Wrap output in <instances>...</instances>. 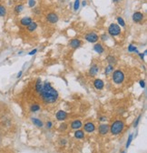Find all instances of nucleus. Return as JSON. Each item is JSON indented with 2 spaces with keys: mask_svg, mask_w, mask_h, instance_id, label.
I'll list each match as a JSON object with an SVG mask.
<instances>
[{
  "mask_svg": "<svg viewBox=\"0 0 147 153\" xmlns=\"http://www.w3.org/2000/svg\"><path fill=\"white\" fill-rule=\"evenodd\" d=\"M40 96L43 99V101L46 104L55 103L58 99V92L52 87L49 82H46L43 85V89L40 92Z\"/></svg>",
  "mask_w": 147,
  "mask_h": 153,
  "instance_id": "1",
  "label": "nucleus"
},
{
  "mask_svg": "<svg viewBox=\"0 0 147 153\" xmlns=\"http://www.w3.org/2000/svg\"><path fill=\"white\" fill-rule=\"evenodd\" d=\"M123 129H124V123L122 120H115L114 122L112 123V125L110 126V129L112 135H118L121 132H123Z\"/></svg>",
  "mask_w": 147,
  "mask_h": 153,
  "instance_id": "2",
  "label": "nucleus"
},
{
  "mask_svg": "<svg viewBox=\"0 0 147 153\" xmlns=\"http://www.w3.org/2000/svg\"><path fill=\"white\" fill-rule=\"evenodd\" d=\"M112 79L115 84H121L124 80V74L120 69H116L113 71V76H112Z\"/></svg>",
  "mask_w": 147,
  "mask_h": 153,
  "instance_id": "3",
  "label": "nucleus"
},
{
  "mask_svg": "<svg viewBox=\"0 0 147 153\" xmlns=\"http://www.w3.org/2000/svg\"><path fill=\"white\" fill-rule=\"evenodd\" d=\"M108 34L112 36H118L121 34V27L118 24L112 23L108 27Z\"/></svg>",
  "mask_w": 147,
  "mask_h": 153,
  "instance_id": "4",
  "label": "nucleus"
},
{
  "mask_svg": "<svg viewBox=\"0 0 147 153\" xmlns=\"http://www.w3.org/2000/svg\"><path fill=\"white\" fill-rule=\"evenodd\" d=\"M85 38H86V40L89 43H96L99 40V36L94 32L87 33V34L86 35V36H85Z\"/></svg>",
  "mask_w": 147,
  "mask_h": 153,
  "instance_id": "5",
  "label": "nucleus"
},
{
  "mask_svg": "<svg viewBox=\"0 0 147 153\" xmlns=\"http://www.w3.org/2000/svg\"><path fill=\"white\" fill-rule=\"evenodd\" d=\"M46 20L49 23H51V24H56L59 20V17H58V16L56 13H49L46 16Z\"/></svg>",
  "mask_w": 147,
  "mask_h": 153,
  "instance_id": "6",
  "label": "nucleus"
},
{
  "mask_svg": "<svg viewBox=\"0 0 147 153\" xmlns=\"http://www.w3.org/2000/svg\"><path fill=\"white\" fill-rule=\"evenodd\" d=\"M109 129H110L109 125H107V124H101L98 127V132H99L100 135L104 136L109 132Z\"/></svg>",
  "mask_w": 147,
  "mask_h": 153,
  "instance_id": "7",
  "label": "nucleus"
},
{
  "mask_svg": "<svg viewBox=\"0 0 147 153\" xmlns=\"http://www.w3.org/2000/svg\"><path fill=\"white\" fill-rule=\"evenodd\" d=\"M132 18L134 23H140L144 18V15L142 12H134L132 16Z\"/></svg>",
  "mask_w": 147,
  "mask_h": 153,
  "instance_id": "8",
  "label": "nucleus"
},
{
  "mask_svg": "<svg viewBox=\"0 0 147 153\" xmlns=\"http://www.w3.org/2000/svg\"><path fill=\"white\" fill-rule=\"evenodd\" d=\"M82 45V42L80 39H78V38H74V39H72L71 41L69 42V46H71L73 49H78V47H80Z\"/></svg>",
  "mask_w": 147,
  "mask_h": 153,
  "instance_id": "9",
  "label": "nucleus"
},
{
  "mask_svg": "<svg viewBox=\"0 0 147 153\" xmlns=\"http://www.w3.org/2000/svg\"><path fill=\"white\" fill-rule=\"evenodd\" d=\"M83 129H85V131H86V132L92 133V132H93V131L96 130V126H94L93 123L87 122V123L85 124V126H83Z\"/></svg>",
  "mask_w": 147,
  "mask_h": 153,
  "instance_id": "10",
  "label": "nucleus"
},
{
  "mask_svg": "<svg viewBox=\"0 0 147 153\" xmlns=\"http://www.w3.org/2000/svg\"><path fill=\"white\" fill-rule=\"evenodd\" d=\"M93 87L96 88L97 90H102L103 89V87H104V83H103V81L102 79H96L93 81Z\"/></svg>",
  "mask_w": 147,
  "mask_h": 153,
  "instance_id": "11",
  "label": "nucleus"
},
{
  "mask_svg": "<svg viewBox=\"0 0 147 153\" xmlns=\"http://www.w3.org/2000/svg\"><path fill=\"white\" fill-rule=\"evenodd\" d=\"M56 119H57V120L63 121V120H65L66 118H67V113H66V111H64V110H59V111H57V113H56Z\"/></svg>",
  "mask_w": 147,
  "mask_h": 153,
  "instance_id": "12",
  "label": "nucleus"
},
{
  "mask_svg": "<svg viewBox=\"0 0 147 153\" xmlns=\"http://www.w3.org/2000/svg\"><path fill=\"white\" fill-rule=\"evenodd\" d=\"M82 121L79 120V119H76V120H74L73 122L71 123V128L73 129H79L80 128H82Z\"/></svg>",
  "mask_w": 147,
  "mask_h": 153,
  "instance_id": "13",
  "label": "nucleus"
},
{
  "mask_svg": "<svg viewBox=\"0 0 147 153\" xmlns=\"http://www.w3.org/2000/svg\"><path fill=\"white\" fill-rule=\"evenodd\" d=\"M99 71V68L96 64H93L90 68V70H89V75L90 76H96V74L98 73Z\"/></svg>",
  "mask_w": 147,
  "mask_h": 153,
  "instance_id": "14",
  "label": "nucleus"
},
{
  "mask_svg": "<svg viewBox=\"0 0 147 153\" xmlns=\"http://www.w3.org/2000/svg\"><path fill=\"white\" fill-rule=\"evenodd\" d=\"M93 50L96 51L97 54H103V51H104V49H103V45L100 44V43H97V44H96L94 46H93Z\"/></svg>",
  "mask_w": 147,
  "mask_h": 153,
  "instance_id": "15",
  "label": "nucleus"
},
{
  "mask_svg": "<svg viewBox=\"0 0 147 153\" xmlns=\"http://www.w3.org/2000/svg\"><path fill=\"white\" fill-rule=\"evenodd\" d=\"M32 22V18L30 16H26V17H23L21 20H20V24L22 25L23 26H27L30 23Z\"/></svg>",
  "mask_w": 147,
  "mask_h": 153,
  "instance_id": "16",
  "label": "nucleus"
},
{
  "mask_svg": "<svg viewBox=\"0 0 147 153\" xmlns=\"http://www.w3.org/2000/svg\"><path fill=\"white\" fill-rule=\"evenodd\" d=\"M31 121H32L33 124H34L35 126H36L37 128H42L43 126H44V123L42 122L41 119H36V118H32V119H31Z\"/></svg>",
  "mask_w": 147,
  "mask_h": 153,
  "instance_id": "17",
  "label": "nucleus"
},
{
  "mask_svg": "<svg viewBox=\"0 0 147 153\" xmlns=\"http://www.w3.org/2000/svg\"><path fill=\"white\" fill-rule=\"evenodd\" d=\"M43 89V84H42V80L41 79H37L36 82V90L37 93H40L41 90Z\"/></svg>",
  "mask_w": 147,
  "mask_h": 153,
  "instance_id": "18",
  "label": "nucleus"
},
{
  "mask_svg": "<svg viewBox=\"0 0 147 153\" xmlns=\"http://www.w3.org/2000/svg\"><path fill=\"white\" fill-rule=\"evenodd\" d=\"M23 10H24V5L23 4L16 5L14 8V12H15V14H16V15H19L20 13H22Z\"/></svg>",
  "mask_w": 147,
  "mask_h": 153,
  "instance_id": "19",
  "label": "nucleus"
},
{
  "mask_svg": "<svg viewBox=\"0 0 147 153\" xmlns=\"http://www.w3.org/2000/svg\"><path fill=\"white\" fill-rule=\"evenodd\" d=\"M26 27H27V30L29 31V32H34L36 28H37V23L33 22V21H32V22L30 23V24L28 25Z\"/></svg>",
  "mask_w": 147,
  "mask_h": 153,
  "instance_id": "20",
  "label": "nucleus"
},
{
  "mask_svg": "<svg viewBox=\"0 0 147 153\" xmlns=\"http://www.w3.org/2000/svg\"><path fill=\"white\" fill-rule=\"evenodd\" d=\"M75 137L76 138V139H82L85 138V132H83V130H81V129H76V131L75 132Z\"/></svg>",
  "mask_w": 147,
  "mask_h": 153,
  "instance_id": "21",
  "label": "nucleus"
},
{
  "mask_svg": "<svg viewBox=\"0 0 147 153\" xmlns=\"http://www.w3.org/2000/svg\"><path fill=\"white\" fill-rule=\"evenodd\" d=\"M30 110L31 112H37L40 110V106L38 104H33L30 106Z\"/></svg>",
  "mask_w": 147,
  "mask_h": 153,
  "instance_id": "22",
  "label": "nucleus"
},
{
  "mask_svg": "<svg viewBox=\"0 0 147 153\" xmlns=\"http://www.w3.org/2000/svg\"><path fill=\"white\" fill-rule=\"evenodd\" d=\"M6 15V8L4 5H1L0 4V16L3 17Z\"/></svg>",
  "mask_w": 147,
  "mask_h": 153,
  "instance_id": "23",
  "label": "nucleus"
},
{
  "mask_svg": "<svg viewBox=\"0 0 147 153\" xmlns=\"http://www.w3.org/2000/svg\"><path fill=\"white\" fill-rule=\"evenodd\" d=\"M106 60H107L108 63L111 65L116 64V59H115V58L113 56H108L107 58H106Z\"/></svg>",
  "mask_w": 147,
  "mask_h": 153,
  "instance_id": "24",
  "label": "nucleus"
},
{
  "mask_svg": "<svg viewBox=\"0 0 147 153\" xmlns=\"http://www.w3.org/2000/svg\"><path fill=\"white\" fill-rule=\"evenodd\" d=\"M113 66L111 64H109L107 66L106 68V70H104V74L106 75H109L111 72H113Z\"/></svg>",
  "mask_w": 147,
  "mask_h": 153,
  "instance_id": "25",
  "label": "nucleus"
},
{
  "mask_svg": "<svg viewBox=\"0 0 147 153\" xmlns=\"http://www.w3.org/2000/svg\"><path fill=\"white\" fill-rule=\"evenodd\" d=\"M116 20H117V23L119 26H121L122 27H124L125 26V22L124 20H123V18L121 17V16H118L117 18H116Z\"/></svg>",
  "mask_w": 147,
  "mask_h": 153,
  "instance_id": "26",
  "label": "nucleus"
},
{
  "mask_svg": "<svg viewBox=\"0 0 147 153\" xmlns=\"http://www.w3.org/2000/svg\"><path fill=\"white\" fill-rule=\"evenodd\" d=\"M80 0H75V3H74V11H77L80 7Z\"/></svg>",
  "mask_w": 147,
  "mask_h": 153,
  "instance_id": "27",
  "label": "nucleus"
},
{
  "mask_svg": "<svg viewBox=\"0 0 147 153\" xmlns=\"http://www.w3.org/2000/svg\"><path fill=\"white\" fill-rule=\"evenodd\" d=\"M133 134H130L129 137H128L127 142H126V149H128V148H129L130 144H131V142L133 141Z\"/></svg>",
  "mask_w": 147,
  "mask_h": 153,
  "instance_id": "28",
  "label": "nucleus"
},
{
  "mask_svg": "<svg viewBox=\"0 0 147 153\" xmlns=\"http://www.w3.org/2000/svg\"><path fill=\"white\" fill-rule=\"evenodd\" d=\"M136 50H137L136 46H133V44H130L129 46H128V51H129V52H135Z\"/></svg>",
  "mask_w": 147,
  "mask_h": 153,
  "instance_id": "29",
  "label": "nucleus"
},
{
  "mask_svg": "<svg viewBox=\"0 0 147 153\" xmlns=\"http://www.w3.org/2000/svg\"><path fill=\"white\" fill-rule=\"evenodd\" d=\"M67 128H68V125L66 124V123H63V124H61V125L59 126V129L61 131L66 130V129H67Z\"/></svg>",
  "mask_w": 147,
  "mask_h": 153,
  "instance_id": "30",
  "label": "nucleus"
},
{
  "mask_svg": "<svg viewBox=\"0 0 147 153\" xmlns=\"http://www.w3.org/2000/svg\"><path fill=\"white\" fill-rule=\"evenodd\" d=\"M36 0H28V6L31 8H34L36 6Z\"/></svg>",
  "mask_w": 147,
  "mask_h": 153,
  "instance_id": "31",
  "label": "nucleus"
},
{
  "mask_svg": "<svg viewBox=\"0 0 147 153\" xmlns=\"http://www.w3.org/2000/svg\"><path fill=\"white\" fill-rule=\"evenodd\" d=\"M141 118H142V115H140V116H138L137 119H136V121H135L134 124H133V127H134V128H136V127H137V126H138V124H139L140 120H141Z\"/></svg>",
  "mask_w": 147,
  "mask_h": 153,
  "instance_id": "32",
  "label": "nucleus"
},
{
  "mask_svg": "<svg viewBox=\"0 0 147 153\" xmlns=\"http://www.w3.org/2000/svg\"><path fill=\"white\" fill-rule=\"evenodd\" d=\"M101 40L102 41H106V40H108V36L106 34H102L101 35Z\"/></svg>",
  "mask_w": 147,
  "mask_h": 153,
  "instance_id": "33",
  "label": "nucleus"
},
{
  "mask_svg": "<svg viewBox=\"0 0 147 153\" xmlns=\"http://www.w3.org/2000/svg\"><path fill=\"white\" fill-rule=\"evenodd\" d=\"M33 12H34L36 15H40V14H41V10H40V8H38V7L34 8V11H33Z\"/></svg>",
  "mask_w": 147,
  "mask_h": 153,
  "instance_id": "34",
  "label": "nucleus"
},
{
  "mask_svg": "<svg viewBox=\"0 0 147 153\" xmlns=\"http://www.w3.org/2000/svg\"><path fill=\"white\" fill-rule=\"evenodd\" d=\"M46 129H51V128L53 127V123H52L51 121H47L46 124Z\"/></svg>",
  "mask_w": 147,
  "mask_h": 153,
  "instance_id": "35",
  "label": "nucleus"
},
{
  "mask_svg": "<svg viewBox=\"0 0 147 153\" xmlns=\"http://www.w3.org/2000/svg\"><path fill=\"white\" fill-rule=\"evenodd\" d=\"M66 139H60V145H62V146H65V145H66Z\"/></svg>",
  "mask_w": 147,
  "mask_h": 153,
  "instance_id": "36",
  "label": "nucleus"
},
{
  "mask_svg": "<svg viewBox=\"0 0 147 153\" xmlns=\"http://www.w3.org/2000/svg\"><path fill=\"white\" fill-rule=\"evenodd\" d=\"M37 52V49H33L32 51H30L29 53H28V55H29V56H34L35 54H36V53Z\"/></svg>",
  "mask_w": 147,
  "mask_h": 153,
  "instance_id": "37",
  "label": "nucleus"
},
{
  "mask_svg": "<svg viewBox=\"0 0 147 153\" xmlns=\"http://www.w3.org/2000/svg\"><path fill=\"white\" fill-rule=\"evenodd\" d=\"M146 53H147V51L145 50L144 52H143V54H141V53H138V55H139V56L141 58V59H143H143H144V56L146 55Z\"/></svg>",
  "mask_w": 147,
  "mask_h": 153,
  "instance_id": "38",
  "label": "nucleus"
},
{
  "mask_svg": "<svg viewBox=\"0 0 147 153\" xmlns=\"http://www.w3.org/2000/svg\"><path fill=\"white\" fill-rule=\"evenodd\" d=\"M140 86H141L143 89H144L145 88V82H144V80H140Z\"/></svg>",
  "mask_w": 147,
  "mask_h": 153,
  "instance_id": "39",
  "label": "nucleus"
},
{
  "mask_svg": "<svg viewBox=\"0 0 147 153\" xmlns=\"http://www.w3.org/2000/svg\"><path fill=\"white\" fill-rule=\"evenodd\" d=\"M99 119H100V121H106V117H100L99 118Z\"/></svg>",
  "mask_w": 147,
  "mask_h": 153,
  "instance_id": "40",
  "label": "nucleus"
},
{
  "mask_svg": "<svg viewBox=\"0 0 147 153\" xmlns=\"http://www.w3.org/2000/svg\"><path fill=\"white\" fill-rule=\"evenodd\" d=\"M86 5H87V2H86V0H83V2H82V6H86Z\"/></svg>",
  "mask_w": 147,
  "mask_h": 153,
  "instance_id": "41",
  "label": "nucleus"
},
{
  "mask_svg": "<svg viewBox=\"0 0 147 153\" xmlns=\"http://www.w3.org/2000/svg\"><path fill=\"white\" fill-rule=\"evenodd\" d=\"M22 71H20V72H18V74H17V76H16V78H17V79H19V78H20V76H22Z\"/></svg>",
  "mask_w": 147,
  "mask_h": 153,
  "instance_id": "42",
  "label": "nucleus"
},
{
  "mask_svg": "<svg viewBox=\"0 0 147 153\" xmlns=\"http://www.w3.org/2000/svg\"><path fill=\"white\" fill-rule=\"evenodd\" d=\"M113 3H116V4H118V3H120L122 1V0H112Z\"/></svg>",
  "mask_w": 147,
  "mask_h": 153,
  "instance_id": "43",
  "label": "nucleus"
}]
</instances>
